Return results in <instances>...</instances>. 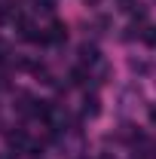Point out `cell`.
Here are the masks:
<instances>
[{
  "instance_id": "cell-3",
  "label": "cell",
  "mask_w": 156,
  "mask_h": 159,
  "mask_svg": "<svg viewBox=\"0 0 156 159\" xmlns=\"http://www.w3.org/2000/svg\"><path fill=\"white\" fill-rule=\"evenodd\" d=\"M6 144H9L12 150H25V147H28V135H25V132H6Z\"/></svg>"
},
{
  "instance_id": "cell-6",
  "label": "cell",
  "mask_w": 156,
  "mask_h": 159,
  "mask_svg": "<svg viewBox=\"0 0 156 159\" xmlns=\"http://www.w3.org/2000/svg\"><path fill=\"white\" fill-rule=\"evenodd\" d=\"M144 43H147V46H156V25H150V28L144 31Z\"/></svg>"
},
{
  "instance_id": "cell-10",
  "label": "cell",
  "mask_w": 156,
  "mask_h": 159,
  "mask_svg": "<svg viewBox=\"0 0 156 159\" xmlns=\"http://www.w3.org/2000/svg\"><path fill=\"white\" fill-rule=\"evenodd\" d=\"M86 3H98V0H86Z\"/></svg>"
},
{
  "instance_id": "cell-7",
  "label": "cell",
  "mask_w": 156,
  "mask_h": 159,
  "mask_svg": "<svg viewBox=\"0 0 156 159\" xmlns=\"http://www.w3.org/2000/svg\"><path fill=\"white\" fill-rule=\"evenodd\" d=\"M71 80H74L77 86H83V83H86V70H83V67H77V70L71 74Z\"/></svg>"
},
{
  "instance_id": "cell-4",
  "label": "cell",
  "mask_w": 156,
  "mask_h": 159,
  "mask_svg": "<svg viewBox=\"0 0 156 159\" xmlns=\"http://www.w3.org/2000/svg\"><path fill=\"white\" fill-rule=\"evenodd\" d=\"M80 58L86 61V64H95L98 61V49L95 46H83V49H80Z\"/></svg>"
},
{
  "instance_id": "cell-1",
  "label": "cell",
  "mask_w": 156,
  "mask_h": 159,
  "mask_svg": "<svg viewBox=\"0 0 156 159\" xmlns=\"http://www.w3.org/2000/svg\"><path fill=\"white\" fill-rule=\"evenodd\" d=\"M61 40H67V28L61 21H52L46 28V43H61Z\"/></svg>"
},
{
  "instance_id": "cell-8",
  "label": "cell",
  "mask_w": 156,
  "mask_h": 159,
  "mask_svg": "<svg viewBox=\"0 0 156 159\" xmlns=\"http://www.w3.org/2000/svg\"><path fill=\"white\" fill-rule=\"evenodd\" d=\"M150 119L156 122V104H150Z\"/></svg>"
},
{
  "instance_id": "cell-5",
  "label": "cell",
  "mask_w": 156,
  "mask_h": 159,
  "mask_svg": "<svg viewBox=\"0 0 156 159\" xmlns=\"http://www.w3.org/2000/svg\"><path fill=\"white\" fill-rule=\"evenodd\" d=\"M129 67H132L135 74H147V70H150V64H147V61H138V58L129 61Z\"/></svg>"
},
{
  "instance_id": "cell-2",
  "label": "cell",
  "mask_w": 156,
  "mask_h": 159,
  "mask_svg": "<svg viewBox=\"0 0 156 159\" xmlns=\"http://www.w3.org/2000/svg\"><path fill=\"white\" fill-rule=\"evenodd\" d=\"M83 113L89 119H95L98 113H101V101H98V95H86V101H83Z\"/></svg>"
},
{
  "instance_id": "cell-9",
  "label": "cell",
  "mask_w": 156,
  "mask_h": 159,
  "mask_svg": "<svg viewBox=\"0 0 156 159\" xmlns=\"http://www.w3.org/2000/svg\"><path fill=\"white\" fill-rule=\"evenodd\" d=\"M98 159H113V156H110V153H104V156H98Z\"/></svg>"
}]
</instances>
